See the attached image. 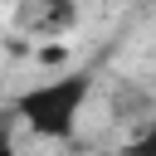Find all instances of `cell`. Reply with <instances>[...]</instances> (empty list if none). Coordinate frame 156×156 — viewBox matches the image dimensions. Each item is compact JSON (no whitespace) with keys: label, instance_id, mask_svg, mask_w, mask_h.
Instances as JSON below:
<instances>
[{"label":"cell","instance_id":"obj_1","mask_svg":"<svg viewBox=\"0 0 156 156\" xmlns=\"http://www.w3.org/2000/svg\"><path fill=\"white\" fill-rule=\"evenodd\" d=\"M93 88H98L93 68H68V73H58V78H44V83L24 88V93L15 98V117H20L34 136H44V141H68V136L78 132V117H83Z\"/></svg>","mask_w":156,"mask_h":156},{"label":"cell","instance_id":"obj_2","mask_svg":"<svg viewBox=\"0 0 156 156\" xmlns=\"http://www.w3.org/2000/svg\"><path fill=\"white\" fill-rule=\"evenodd\" d=\"M15 24L29 39H63L78 24V0H20Z\"/></svg>","mask_w":156,"mask_h":156},{"label":"cell","instance_id":"obj_3","mask_svg":"<svg viewBox=\"0 0 156 156\" xmlns=\"http://www.w3.org/2000/svg\"><path fill=\"white\" fill-rule=\"evenodd\" d=\"M122 156H156V117L141 122V132L122 141Z\"/></svg>","mask_w":156,"mask_h":156},{"label":"cell","instance_id":"obj_4","mask_svg":"<svg viewBox=\"0 0 156 156\" xmlns=\"http://www.w3.org/2000/svg\"><path fill=\"white\" fill-rule=\"evenodd\" d=\"M0 156H24V151L15 146V136H10V127H0Z\"/></svg>","mask_w":156,"mask_h":156},{"label":"cell","instance_id":"obj_5","mask_svg":"<svg viewBox=\"0 0 156 156\" xmlns=\"http://www.w3.org/2000/svg\"><path fill=\"white\" fill-rule=\"evenodd\" d=\"M39 63H63V49H58V44H44V49H39Z\"/></svg>","mask_w":156,"mask_h":156}]
</instances>
